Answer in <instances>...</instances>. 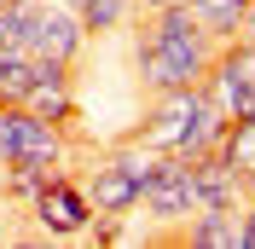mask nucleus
Here are the masks:
<instances>
[{
    "label": "nucleus",
    "mask_w": 255,
    "mask_h": 249,
    "mask_svg": "<svg viewBox=\"0 0 255 249\" xmlns=\"http://www.w3.org/2000/svg\"><path fill=\"white\" fill-rule=\"evenodd\" d=\"M209 58H215V41L197 29V17L186 6H162L151 12V23L133 41V64H139V81L151 93H168V87H191V81L209 76Z\"/></svg>",
    "instance_id": "obj_1"
},
{
    "label": "nucleus",
    "mask_w": 255,
    "mask_h": 249,
    "mask_svg": "<svg viewBox=\"0 0 255 249\" xmlns=\"http://www.w3.org/2000/svg\"><path fill=\"white\" fill-rule=\"evenodd\" d=\"M221 133H226L221 105L209 99L203 81H191V87H168V93L151 99V110L139 116V133H133V139L151 145V151H162V156H186L191 162V156L215 151Z\"/></svg>",
    "instance_id": "obj_2"
},
{
    "label": "nucleus",
    "mask_w": 255,
    "mask_h": 249,
    "mask_svg": "<svg viewBox=\"0 0 255 249\" xmlns=\"http://www.w3.org/2000/svg\"><path fill=\"white\" fill-rule=\"evenodd\" d=\"M203 87H209V99L221 105L226 122L255 116V41H250V35H232V41H221V47H215Z\"/></svg>",
    "instance_id": "obj_3"
},
{
    "label": "nucleus",
    "mask_w": 255,
    "mask_h": 249,
    "mask_svg": "<svg viewBox=\"0 0 255 249\" xmlns=\"http://www.w3.org/2000/svg\"><path fill=\"white\" fill-rule=\"evenodd\" d=\"M0 156L35 162V168H64V127L29 116L23 105H0Z\"/></svg>",
    "instance_id": "obj_4"
},
{
    "label": "nucleus",
    "mask_w": 255,
    "mask_h": 249,
    "mask_svg": "<svg viewBox=\"0 0 255 249\" xmlns=\"http://www.w3.org/2000/svg\"><path fill=\"white\" fill-rule=\"evenodd\" d=\"M133 209H145V220H157V226H186V220L197 215L191 162H186V156H162L157 174L139 186V203H133Z\"/></svg>",
    "instance_id": "obj_5"
},
{
    "label": "nucleus",
    "mask_w": 255,
    "mask_h": 249,
    "mask_svg": "<svg viewBox=\"0 0 255 249\" xmlns=\"http://www.w3.org/2000/svg\"><path fill=\"white\" fill-rule=\"evenodd\" d=\"M81 47H87V29L76 23V12L64 6V0H41V12H35L29 35H23V58H47V64H76Z\"/></svg>",
    "instance_id": "obj_6"
},
{
    "label": "nucleus",
    "mask_w": 255,
    "mask_h": 249,
    "mask_svg": "<svg viewBox=\"0 0 255 249\" xmlns=\"http://www.w3.org/2000/svg\"><path fill=\"white\" fill-rule=\"evenodd\" d=\"M29 215H35V226H41L47 238H81L87 220H93V203H87V191H81L76 180L52 174L47 186L29 197Z\"/></svg>",
    "instance_id": "obj_7"
},
{
    "label": "nucleus",
    "mask_w": 255,
    "mask_h": 249,
    "mask_svg": "<svg viewBox=\"0 0 255 249\" xmlns=\"http://www.w3.org/2000/svg\"><path fill=\"white\" fill-rule=\"evenodd\" d=\"M35 76L29 87H23V99L17 105L29 110V116H41V122H76V87H70V64H47V58H29Z\"/></svg>",
    "instance_id": "obj_8"
},
{
    "label": "nucleus",
    "mask_w": 255,
    "mask_h": 249,
    "mask_svg": "<svg viewBox=\"0 0 255 249\" xmlns=\"http://www.w3.org/2000/svg\"><path fill=\"white\" fill-rule=\"evenodd\" d=\"M191 191H197V209H238L250 191H244V174L226 162V151L215 145V151L191 156Z\"/></svg>",
    "instance_id": "obj_9"
},
{
    "label": "nucleus",
    "mask_w": 255,
    "mask_h": 249,
    "mask_svg": "<svg viewBox=\"0 0 255 249\" xmlns=\"http://www.w3.org/2000/svg\"><path fill=\"white\" fill-rule=\"evenodd\" d=\"M81 191H87V203H93V215H122V220H128V215H133V203H139V180H133L111 151L93 162V174H87V186H81Z\"/></svg>",
    "instance_id": "obj_10"
},
{
    "label": "nucleus",
    "mask_w": 255,
    "mask_h": 249,
    "mask_svg": "<svg viewBox=\"0 0 255 249\" xmlns=\"http://www.w3.org/2000/svg\"><path fill=\"white\" fill-rule=\"evenodd\" d=\"M186 12L197 17V29L221 47L232 35H244V17H250V0H186Z\"/></svg>",
    "instance_id": "obj_11"
},
{
    "label": "nucleus",
    "mask_w": 255,
    "mask_h": 249,
    "mask_svg": "<svg viewBox=\"0 0 255 249\" xmlns=\"http://www.w3.org/2000/svg\"><path fill=\"white\" fill-rule=\"evenodd\" d=\"M191 249H238V209H197L186 220Z\"/></svg>",
    "instance_id": "obj_12"
},
{
    "label": "nucleus",
    "mask_w": 255,
    "mask_h": 249,
    "mask_svg": "<svg viewBox=\"0 0 255 249\" xmlns=\"http://www.w3.org/2000/svg\"><path fill=\"white\" fill-rule=\"evenodd\" d=\"M70 12H76V23L87 29V41L93 35H116L128 23V12H133V0H64Z\"/></svg>",
    "instance_id": "obj_13"
},
{
    "label": "nucleus",
    "mask_w": 255,
    "mask_h": 249,
    "mask_svg": "<svg viewBox=\"0 0 255 249\" xmlns=\"http://www.w3.org/2000/svg\"><path fill=\"white\" fill-rule=\"evenodd\" d=\"M238 249H255V197L238 203Z\"/></svg>",
    "instance_id": "obj_14"
},
{
    "label": "nucleus",
    "mask_w": 255,
    "mask_h": 249,
    "mask_svg": "<svg viewBox=\"0 0 255 249\" xmlns=\"http://www.w3.org/2000/svg\"><path fill=\"white\" fill-rule=\"evenodd\" d=\"M139 12H162V6H186V0H133Z\"/></svg>",
    "instance_id": "obj_15"
},
{
    "label": "nucleus",
    "mask_w": 255,
    "mask_h": 249,
    "mask_svg": "<svg viewBox=\"0 0 255 249\" xmlns=\"http://www.w3.org/2000/svg\"><path fill=\"white\" fill-rule=\"evenodd\" d=\"M244 35L255 41V0H250V17H244Z\"/></svg>",
    "instance_id": "obj_16"
}]
</instances>
